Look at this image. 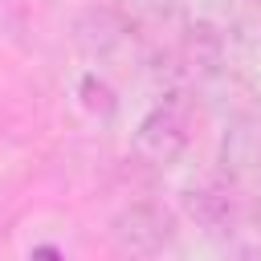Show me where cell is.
<instances>
[{
  "label": "cell",
  "mask_w": 261,
  "mask_h": 261,
  "mask_svg": "<svg viewBox=\"0 0 261 261\" xmlns=\"http://www.w3.org/2000/svg\"><path fill=\"white\" fill-rule=\"evenodd\" d=\"M122 24L126 33H143V37H159L167 29H175L179 20V0H122Z\"/></svg>",
  "instance_id": "obj_5"
},
{
  "label": "cell",
  "mask_w": 261,
  "mask_h": 261,
  "mask_svg": "<svg viewBox=\"0 0 261 261\" xmlns=\"http://www.w3.org/2000/svg\"><path fill=\"white\" fill-rule=\"evenodd\" d=\"M220 171L245 192L261 196V114H241L228 122L220 143Z\"/></svg>",
  "instance_id": "obj_4"
},
{
  "label": "cell",
  "mask_w": 261,
  "mask_h": 261,
  "mask_svg": "<svg viewBox=\"0 0 261 261\" xmlns=\"http://www.w3.org/2000/svg\"><path fill=\"white\" fill-rule=\"evenodd\" d=\"M192 122H196V106L184 90L163 94L139 122L135 130V155L151 167H167L184 155V147L192 143Z\"/></svg>",
  "instance_id": "obj_1"
},
{
  "label": "cell",
  "mask_w": 261,
  "mask_h": 261,
  "mask_svg": "<svg viewBox=\"0 0 261 261\" xmlns=\"http://www.w3.org/2000/svg\"><path fill=\"white\" fill-rule=\"evenodd\" d=\"M175 212L163 208L159 200H135L126 204L114 220H110V241L114 249L122 253H135V257H155L163 249L175 245Z\"/></svg>",
  "instance_id": "obj_2"
},
{
  "label": "cell",
  "mask_w": 261,
  "mask_h": 261,
  "mask_svg": "<svg viewBox=\"0 0 261 261\" xmlns=\"http://www.w3.org/2000/svg\"><path fill=\"white\" fill-rule=\"evenodd\" d=\"M245 200H249L245 188H241L237 179H228L224 171L200 175L196 184L184 188V208H188V216H192L204 232H212V237L237 232V224L245 220Z\"/></svg>",
  "instance_id": "obj_3"
}]
</instances>
